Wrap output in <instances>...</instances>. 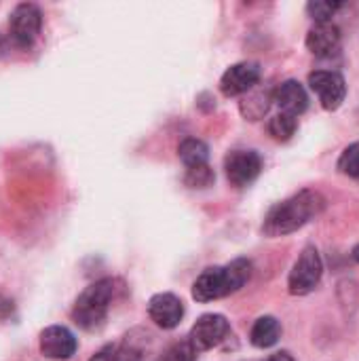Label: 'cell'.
I'll use <instances>...</instances> for the list:
<instances>
[{
    "label": "cell",
    "mask_w": 359,
    "mask_h": 361,
    "mask_svg": "<svg viewBox=\"0 0 359 361\" xmlns=\"http://www.w3.org/2000/svg\"><path fill=\"white\" fill-rule=\"evenodd\" d=\"M326 207V199L317 190H300L294 197L277 203L264 218L262 233L267 237H284L296 233L313 218H317Z\"/></svg>",
    "instance_id": "6da1fadb"
},
{
    "label": "cell",
    "mask_w": 359,
    "mask_h": 361,
    "mask_svg": "<svg viewBox=\"0 0 359 361\" xmlns=\"http://www.w3.org/2000/svg\"><path fill=\"white\" fill-rule=\"evenodd\" d=\"M252 277V262L245 258L233 260L226 267H209L205 269L195 286H193V298L197 302H212L224 296H231L239 292Z\"/></svg>",
    "instance_id": "7a4b0ae2"
},
{
    "label": "cell",
    "mask_w": 359,
    "mask_h": 361,
    "mask_svg": "<svg viewBox=\"0 0 359 361\" xmlns=\"http://www.w3.org/2000/svg\"><path fill=\"white\" fill-rule=\"evenodd\" d=\"M114 294H116V281L110 277L99 279V281L91 283L89 288H85L72 307L74 324L80 326L83 330L102 328L108 317Z\"/></svg>",
    "instance_id": "3957f363"
},
{
    "label": "cell",
    "mask_w": 359,
    "mask_h": 361,
    "mask_svg": "<svg viewBox=\"0 0 359 361\" xmlns=\"http://www.w3.org/2000/svg\"><path fill=\"white\" fill-rule=\"evenodd\" d=\"M322 275H324V262H322V256L320 252L309 245L300 252L298 260L294 262L292 271H290V277H288V290L292 296H307L311 294L320 281H322Z\"/></svg>",
    "instance_id": "277c9868"
},
{
    "label": "cell",
    "mask_w": 359,
    "mask_h": 361,
    "mask_svg": "<svg viewBox=\"0 0 359 361\" xmlns=\"http://www.w3.org/2000/svg\"><path fill=\"white\" fill-rule=\"evenodd\" d=\"M8 27H11V38L17 47H30L40 30H42V13L36 4L32 2H21L13 8L11 19H8Z\"/></svg>",
    "instance_id": "5b68a950"
},
{
    "label": "cell",
    "mask_w": 359,
    "mask_h": 361,
    "mask_svg": "<svg viewBox=\"0 0 359 361\" xmlns=\"http://www.w3.org/2000/svg\"><path fill=\"white\" fill-rule=\"evenodd\" d=\"M231 334V324L224 315L218 313H207L197 319V324L190 330L188 341L197 351H207L218 345H222Z\"/></svg>",
    "instance_id": "8992f818"
},
{
    "label": "cell",
    "mask_w": 359,
    "mask_h": 361,
    "mask_svg": "<svg viewBox=\"0 0 359 361\" xmlns=\"http://www.w3.org/2000/svg\"><path fill=\"white\" fill-rule=\"evenodd\" d=\"M224 171L233 186L243 188L260 176L262 157L256 150H233L224 159Z\"/></svg>",
    "instance_id": "52a82bcc"
},
{
    "label": "cell",
    "mask_w": 359,
    "mask_h": 361,
    "mask_svg": "<svg viewBox=\"0 0 359 361\" xmlns=\"http://www.w3.org/2000/svg\"><path fill=\"white\" fill-rule=\"evenodd\" d=\"M309 87L313 93H317L322 106L326 110H339L347 95V82L339 72L330 70H315L309 74Z\"/></svg>",
    "instance_id": "ba28073f"
},
{
    "label": "cell",
    "mask_w": 359,
    "mask_h": 361,
    "mask_svg": "<svg viewBox=\"0 0 359 361\" xmlns=\"http://www.w3.org/2000/svg\"><path fill=\"white\" fill-rule=\"evenodd\" d=\"M260 80V66L254 61H239L231 66L220 78V91L226 97H237L250 93Z\"/></svg>",
    "instance_id": "9c48e42d"
},
{
    "label": "cell",
    "mask_w": 359,
    "mask_h": 361,
    "mask_svg": "<svg viewBox=\"0 0 359 361\" xmlns=\"http://www.w3.org/2000/svg\"><path fill=\"white\" fill-rule=\"evenodd\" d=\"M78 349L76 336L66 326H49L40 334V353L49 360H70Z\"/></svg>",
    "instance_id": "30bf717a"
},
{
    "label": "cell",
    "mask_w": 359,
    "mask_h": 361,
    "mask_svg": "<svg viewBox=\"0 0 359 361\" xmlns=\"http://www.w3.org/2000/svg\"><path fill=\"white\" fill-rule=\"evenodd\" d=\"M148 315L159 328L174 330L176 326H180V322L184 317V305L176 294L163 292V294H157V296L150 298Z\"/></svg>",
    "instance_id": "8fae6325"
},
{
    "label": "cell",
    "mask_w": 359,
    "mask_h": 361,
    "mask_svg": "<svg viewBox=\"0 0 359 361\" xmlns=\"http://www.w3.org/2000/svg\"><path fill=\"white\" fill-rule=\"evenodd\" d=\"M341 47V30L332 21L315 23L307 32V49L317 57H332Z\"/></svg>",
    "instance_id": "7c38bea8"
},
{
    "label": "cell",
    "mask_w": 359,
    "mask_h": 361,
    "mask_svg": "<svg viewBox=\"0 0 359 361\" xmlns=\"http://www.w3.org/2000/svg\"><path fill=\"white\" fill-rule=\"evenodd\" d=\"M273 102L277 104V108L284 114H292V116H300L307 106H309V97L305 87L298 80H286L281 82L275 91H273Z\"/></svg>",
    "instance_id": "4fadbf2b"
},
{
    "label": "cell",
    "mask_w": 359,
    "mask_h": 361,
    "mask_svg": "<svg viewBox=\"0 0 359 361\" xmlns=\"http://www.w3.org/2000/svg\"><path fill=\"white\" fill-rule=\"evenodd\" d=\"M281 338V326L275 317L264 315L260 319H256V324L252 326L250 332V343L256 349H269L273 345H277V341Z\"/></svg>",
    "instance_id": "5bb4252c"
},
{
    "label": "cell",
    "mask_w": 359,
    "mask_h": 361,
    "mask_svg": "<svg viewBox=\"0 0 359 361\" xmlns=\"http://www.w3.org/2000/svg\"><path fill=\"white\" fill-rule=\"evenodd\" d=\"M178 157L180 161L186 165V169H193V167H201V165H207V159H209V148L203 140H197V137H186L180 148H178Z\"/></svg>",
    "instance_id": "9a60e30c"
},
{
    "label": "cell",
    "mask_w": 359,
    "mask_h": 361,
    "mask_svg": "<svg viewBox=\"0 0 359 361\" xmlns=\"http://www.w3.org/2000/svg\"><path fill=\"white\" fill-rule=\"evenodd\" d=\"M269 102H273V95L271 93H264V91H250L245 93V97L241 99V114L250 121H258L267 114L269 110Z\"/></svg>",
    "instance_id": "2e32d148"
},
{
    "label": "cell",
    "mask_w": 359,
    "mask_h": 361,
    "mask_svg": "<svg viewBox=\"0 0 359 361\" xmlns=\"http://www.w3.org/2000/svg\"><path fill=\"white\" fill-rule=\"evenodd\" d=\"M296 129H298V118L292 116V114H284V112H279L277 116H273L271 123H269V133L277 142L292 140V135L296 133Z\"/></svg>",
    "instance_id": "e0dca14e"
},
{
    "label": "cell",
    "mask_w": 359,
    "mask_h": 361,
    "mask_svg": "<svg viewBox=\"0 0 359 361\" xmlns=\"http://www.w3.org/2000/svg\"><path fill=\"white\" fill-rule=\"evenodd\" d=\"M197 349L193 347V343L188 338L178 341L174 345H169L165 349V353L161 355V361H197Z\"/></svg>",
    "instance_id": "ac0fdd59"
},
{
    "label": "cell",
    "mask_w": 359,
    "mask_h": 361,
    "mask_svg": "<svg viewBox=\"0 0 359 361\" xmlns=\"http://www.w3.org/2000/svg\"><path fill=\"white\" fill-rule=\"evenodd\" d=\"M339 169H341V173L359 180V142L345 148V152L339 159Z\"/></svg>",
    "instance_id": "d6986e66"
},
{
    "label": "cell",
    "mask_w": 359,
    "mask_h": 361,
    "mask_svg": "<svg viewBox=\"0 0 359 361\" xmlns=\"http://www.w3.org/2000/svg\"><path fill=\"white\" fill-rule=\"evenodd\" d=\"M341 2H324V0H315L307 4V13L315 19V23H324V21H332V17L336 15V11L341 8Z\"/></svg>",
    "instance_id": "ffe728a7"
},
{
    "label": "cell",
    "mask_w": 359,
    "mask_h": 361,
    "mask_svg": "<svg viewBox=\"0 0 359 361\" xmlns=\"http://www.w3.org/2000/svg\"><path fill=\"white\" fill-rule=\"evenodd\" d=\"M214 180H216V176L209 169V165H201V167L186 169V178H184V182L190 188H207V186L214 184Z\"/></svg>",
    "instance_id": "44dd1931"
},
{
    "label": "cell",
    "mask_w": 359,
    "mask_h": 361,
    "mask_svg": "<svg viewBox=\"0 0 359 361\" xmlns=\"http://www.w3.org/2000/svg\"><path fill=\"white\" fill-rule=\"evenodd\" d=\"M116 361H146V355H144V351H142L138 345L129 343V338H127V341H125V345H123V347H118Z\"/></svg>",
    "instance_id": "7402d4cb"
},
{
    "label": "cell",
    "mask_w": 359,
    "mask_h": 361,
    "mask_svg": "<svg viewBox=\"0 0 359 361\" xmlns=\"http://www.w3.org/2000/svg\"><path fill=\"white\" fill-rule=\"evenodd\" d=\"M116 353H118V347L116 345H106V347H102L89 361H116Z\"/></svg>",
    "instance_id": "603a6c76"
},
{
    "label": "cell",
    "mask_w": 359,
    "mask_h": 361,
    "mask_svg": "<svg viewBox=\"0 0 359 361\" xmlns=\"http://www.w3.org/2000/svg\"><path fill=\"white\" fill-rule=\"evenodd\" d=\"M264 361H296L290 353H286V351H279V353H275V355H271L269 360Z\"/></svg>",
    "instance_id": "cb8c5ba5"
},
{
    "label": "cell",
    "mask_w": 359,
    "mask_h": 361,
    "mask_svg": "<svg viewBox=\"0 0 359 361\" xmlns=\"http://www.w3.org/2000/svg\"><path fill=\"white\" fill-rule=\"evenodd\" d=\"M351 256H353V260H355V262H359V243H358V245H355V247H353Z\"/></svg>",
    "instance_id": "d4e9b609"
},
{
    "label": "cell",
    "mask_w": 359,
    "mask_h": 361,
    "mask_svg": "<svg viewBox=\"0 0 359 361\" xmlns=\"http://www.w3.org/2000/svg\"><path fill=\"white\" fill-rule=\"evenodd\" d=\"M2 51H4V40H2V36H0V55H2Z\"/></svg>",
    "instance_id": "484cf974"
}]
</instances>
